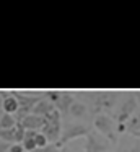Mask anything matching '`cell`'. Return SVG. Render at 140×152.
Segmentation results:
<instances>
[{"mask_svg": "<svg viewBox=\"0 0 140 152\" xmlns=\"http://www.w3.org/2000/svg\"><path fill=\"white\" fill-rule=\"evenodd\" d=\"M93 126L103 137H106L107 141L111 142V144H116L117 142V126H116V121H114L111 116L104 115V113L96 115L93 119Z\"/></svg>", "mask_w": 140, "mask_h": 152, "instance_id": "1", "label": "cell"}, {"mask_svg": "<svg viewBox=\"0 0 140 152\" xmlns=\"http://www.w3.org/2000/svg\"><path fill=\"white\" fill-rule=\"evenodd\" d=\"M91 129L88 128L86 124H80V123H73V124L67 126V128L62 131L60 134V139H59L57 142H55V145H57L59 149H62L67 142L73 141V139H78V137H86V134L90 132Z\"/></svg>", "mask_w": 140, "mask_h": 152, "instance_id": "2", "label": "cell"}, {"mask_svg": "<svg viewBox=\"0 0 140 152\" xmlns=\"http://www.w3.org/2000/svg\"><path fill=\"white\" fill-rule=\"evenodd\" d=\"M111 142L101 134H96V131H90L86 134V144L85 152H107L111 147Z\"/></svg>", "mask_w": 140, "mask_h": 152, "instance_id": "3", "label": "cell"}, {"mask_svg": "<svg viewBox=\"0 0 140 152\" xmlns=\"http://www.w3.org/2000/svg\"><path fill=\"white\" fill-rule=\"evenodd\" d=\"M135 108H137V100H135V96L130 95L129 98L122 103V106L119 108V111L116 113L117 124H125V123L132 118L133 113H135Z\"/></svg>", "mask_w": 140, "mask_h": 152, "instance_id": "4", "label": "cell"}, {"mask_svg": "<svg viewBox=\"0 0 140 152\" xmlns=\"http://www.w3.org/2000/svg\"><path fill=\"white\" fill-rule=\"evenodd\" d=\"M116 98H117L116 92H98L96 93V102H94V105L98 106L96 110L111 108V106L114 105V102H116Z\"/></svg>", "mask_w": 140, "mask_h": 152, "instance_id": "5", "label": "cell"}, {"mask_svg": "<svg viewBox=\"0 0 140 152\" xmlns=\"http://www.w3.org/2000/svg\"><path fill=\"white\" fill-rule=\"evenodd\" d=\"M20 123H21V126L26 129V131H38V132H41L42 124H44V118L29 113V115L25 116V118H23Z\"/></svg>", "mask_w": 140, "mask_h": 152, "instance_id": "6", "label": "cell"}, {"mask_svg": "<svg viewBox=\"0 0 140 152\" xmlns=\"http://www.w3.org/2000/svg\"><path fill=\"white\" fill-rule=\"evenodd\" d=\"M67 115L73 119H83V118H86V115H88V108L81 102H73L70 105V108H68Z\"/></svg>", "mask_w": 140, "mask_h": 152, "instance_id": "7", "label": "cell"}, {"mask_svg": "<svg viewBox=\"0 0 140 152\" xmlns=\"http://www.w3.org/2000/svg\"><path fill=\"white\" fill-rule=\"evenodd\" d=\"M73 103V96H72L70 92H65V90H62V95H60V100H59L57 103H55V108L60 111V115L64 113V115H67L68 108H70V105Z\"/></svg>", "mask_w": 140, "mask_h": 152, "instance_id": "8", "label": "cell"}, {"mask_svg": "<svg viewBox=\"0 0 140 152\" xmlns=\"http://www.w3.org/2000/svg\"><path fill=\"white\" fill-rule=\"evenodd\" d=\"M20 105H18V100H16L15 95H8L7 98H3L2 102V110L3 113H8V115H15L18 111Z\"/></svg>", "mask_w": 140, "mask_h": 152, "instance_id": "9", "label": "cell"}, {"mask_svg": "<svg viewBox=\"0 0 140 152\" xmlns=\"http://www.w3.org/2000/svg\"><path fill=\"white\" fill-rule=\"evenodd\" d=\"M125 131L132 136H139L140 137V113H133L132 118L125 123Z\"/></svg>", "mask_w": 140, "mask_h": 152, "instance_id": "10", "label": "cell"}, {"mask_svg": "<svg viewBox=\"0 0 140 152\" xmlns=\"http://www.w3.org/2000/svg\"><path fill=\"white\" fill-rule=\"evenodd\" d=\"M54 108V105H52L49 100H39L38 103L34 105V108H33V115H36V116H41V118H44L46 115H47L51 110Z\"/></svg>", "mask_w": 140, "mask_h": 152, "instance_id": "11", "label": "cell"}, {"mask_svg": "<svg viewBox=\"0 0 140 152\" xmlns=\"http://www.w3.org/2000/svg\"><path fill=\"white\" fill-rule=\"evenodd\" d=\"M16 126V119L13 115L2 113L0 115V129H13Z\"/></svg>", "mask_w": 140, "mask_h": 152, "instance_id": "12", "label": "cell"}, {"mask_svg": "<svg viewBox=\"0 0 140 152\" xmlns=\"http://www.w3.org/2000/svg\"><path fill=\"white\" fill-rule=\"evenodd\" d=\"M0 141H5V142H8V144H16L15 128L13 129H0Z\"/></svg>", "mask_w": 140, "mask_h": 152, "instance_id": "13", "label": "cell"}, {"mask_svg": "<svg viewBox=\"0 0 140 152\" xmlns=\"http://www.w3.org/2000/svg\"><path fill=\"white\" fill-rule=\"evenodd\" d=\"M46 95H47V100L52 103V105H55V103L60 100V95H62V90H46Z\"/></svg>", "mask_w": 140, "mask_h": 152, "instance_id": "14", "label": "cell"}, {"mask_svg": "<svg viewBox=\"0 0 140 152\" xmlns=\"http://www.w3.org/2000/svg\"><path fill=\"white\" fill-rule=\"evenodd\" d=\"M25 132H26V129L21 126V123H16V126H15V141H16V144H21L23 142Z\"/></svg>", "mask_w": 140, "mask_h": 152, "instance_id": "15", "label": "cell"}, {"mask_svg": "<svg viewBox=\"0 0 140 152\" xmlns=\"http://www.w3.org/2000/svg\"><path fill=\"white\" fill-rule=\"evenodd\" d=\"M21 145H23V149H25V152H33L34 149H38L36 147V142H34V137H25L21 142Z\"/></svg>", "mask_w": 140, "mask_h": 152, "instance_id": "16", "label": "cell"}, {"mask_svg": "<svg viewBox=\"0 0 140 152\" xmlns=\"http://www.w3.org/2000/svg\"><path fill=\"white\" fill-rule=\"evenodd\" d=\"M34 142H36V147H39V149L46 147V145L49 144V141H47V137H46V134H42V132H38V134L34 136Z\"/></svg>", "mask_w": 140, "mask_h": 152, "instance_id": "17", "label": "cell"}, {"mask_svg": "<svg viewBox=\"0 0 140 152\" xmlns=\"http://www.w3.org/2000/svg\"><path fill=\"white\" fill-rule=\"evenodd\" d=\"M8 152H25V149H23L21 144H12L8 149Z\"/></svg>", "mask_w": 140, "mask_h": 152, "instance_id": "18", "label": "cell"}, {"mask_svg": "<svg viewBox=\"0 0 140 152\" xmlns=\"http://www.w3.org/2000/svg\"><path fill=\"white\" fill-rule=\"evenodd\" d=\"M124 152H140V145L139 144H132V145H129V147L124 149Z\"/></svg>", "mask_w": 140, "mask_h": 152, "instance_id": "19", "label": "cell"}, {"mask_svg": "<svg viewBox=\"0 0 140 152\" xmlns=\"http://www.w3.org/2000/svg\"><path fill=\"white\" fill-rule=\"evenodd\" d=\"M10 145L12 144H8V142H5V141H0V152H8Z\"/></svg>", "mask_w": 140, "mask_h": 152, "instance_id": "20", "label": "cell"}, {"mask_svg": "<svg viewBox=\"0 0 140 152\" xmlns=\"http://www.w3.org/2000/svg\"><path fill=\"white\" fill-rule=\"evenodd\" d=\"M135 100H137V105H140V90L135 92Z\"/></svg>", "mask_w": 140, "mask_h": 152, "instance_id": "21", "label": "cell"}, {"mask_svg": "<svg viewBox=\"0 0 140 152\" xmlns=\"http://www.w3.org/2000/svg\"><path fill=\"white\" fill-rule=\"evenodd\" d=\"M60 152H68V151H67L65 147H62V149H60Z\"/></svg>", "mask_w": 140, "mask_h": 152, "instance_id": "22", "label": "cell"}]
</instances>
